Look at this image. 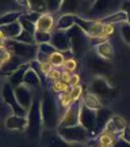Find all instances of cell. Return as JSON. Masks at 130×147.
<instances>
[{
  "label": "cell",
  "mask_w": 130,
  "mask_h": 147,
  "mask_svg": "<svg viewBox=\"0 0 130 147\" xmlns=\"http://www.w3.org/2000/svg\"><path fill=\"white\" fill-rule=\"evenodd\" d=\"M12 56V53L7 49L5 47H0V68H1V65L8 60V59Z\"/></svg>",
  "instance_id": "obj_44"
},
{
  "label": "cell",
  "mask_w": 130,
  "mask_h": 147,
  "mask_svg": "<svg viewBox=\"0 0 130 147\" xmlns=\"http://www.w3.org/2000/svg\"><path fill=\"white\" fill-rule=\"evenodd\" d=\"M80 109H81V100L72 102L63 113V117H61L58 127L79 125L80 124Z\"/></svg>",
  "instance_id": "obj_10"
},
{
  "label": "cell",
  "mask_w": 130,
  "mask_h": 147,
  "mask_svg": "<svg viewBox=\"0 0 130 147\" xmlns=\"http://www.w3.org/2000/svg\"><path fill=\"white\" fill-rule=\"evenodd\" d=\"M57 134L64 140L77 144H87L89 142V132L83 125H73V127H58Z\"/></svg>",
  "instance_id": "obj_5"
},
{
  "label": "cell",
  "mask_w": 130,
  "mask_h": 147,
  "mask_svg": "<svg viewBox=\"0 0 130 147\" xmlns=\"http://www.w3.org/2000/svg\"><path fill=\"white\" fill-rule=\"evenodd\" d=\"M117 5H118V0H95L91 5L89 12L85 15V18L100 21L106 16L117 12V11H114Z\"/></svg>",
  "instance_id": "obj_6"
},
{
  "label": "cell",
  "mask_w": 130,
  "mask_h": 147,
  "mask_svg": "<svg viewBox=\"0 0 130 147\" xmlns=\"http://www.w3.org/2000/svg\"><path fill=\"white\" fill-rule=\"evenodd\" d=\"M71 78H72V72H69V71H64V69H63V74H61V80L69 84Z\"/></svg>",
  "instance_id": "obj_51"
},
{
  "label": "cell",
  "mask_w": 130,
  "mask_h": 147,
  "mask_svg": "<svg viewBox=\"0 0 130 147\" xmlns=\"http://www.w3.org/2000/svg\"><path fill=\"white\" fill-rule=\"evenodd\" d=\"M113 147H130V143L126 142V140L122 136H118V138H115Z\"/></svg>",
  "instance_id": "obj_47"
},
{
  "label": "cell",
  "mask_w": 130,
  "mask_h": 147,
  "mask_svg": "<svg viewBox=\"0 0 130 147\" xmlns=\"http://www.w3.org/2000/svg\"><path fill=\"white\" fill-rule=\"evenodd\" d=\"M72 90V98L73 101H80L81 100V97H83V87L79 84L76 87H71Z\"/></svg>",
  "instance_id": "obj_45"
},
{
  "label": "cell",
  "mask_w": 130,
  "mask_h": 147,
  "mask_svg": "<svg viewBox=\"0 0 130 147\" xmlns=\"http://www.w3.org/2000/svg\"><path fill=\"white\" fill-rule=\"evenodd\" d=\"M53 68H54V67L52 65V63L42 64V71H43V74H45V76H47V75H49V72H50ZM46 80H47V79H46Z\"/></svg>",
  "instance_id": "obj_52"
},
{
  "label": "cell",
  "mask_w": 130,
  "mask_h": 147,
  "mask_svg": "<svg viewBox=\"0 0 130 147\" xmlns=\"http://www.w3.org/2000/svg\"><path fill=\"white\" fill-rule=\"evenodd\" d=\"M19 22H21L22 29H23L25 32L30 33V34H33V36L35 34V32H37V25H35V23H33V22L25 19L23 16H21V18H19Z\"/></svg>",
  "instance_id": "obj_37"
},
{
  "label": "cell",
  "mask_w": 130,
  "mask_h": 147,
  "mask_svg": "<svg viewBox=\"0 0 130 147\" xmlns=\"http://www.w3.org/2000/svg\"><path fill=\"white\" fill-rule=\"evenodd\" d=\"M22 14H23V11H10V12H5V14H0V27L19 21Z\"/></svg>",
  "instance_id": "obj_28"
},
{
  "label": "cell",
  "mask_w": 130,
  "mask_h": 147,
  "mask_svg": "<svg viewBox=\"0 0 130 147\" xmlns=\"http://www.w3.org/2000/svg\"><path fill=\"white\" fill-rule=\"evenodd\" d=\"M47 147H87V144H77V143H71L64 140L63 138L57 134V131H50L46 136Z\"/></svg>",
  "instance_id": "obj_20"
},
{
  "label": "cell",
  "mask_w": 130,
  "mask_h": 147,
  "mask_svg": "<svg viewBox=\"0 0 130 147\" xmlns=\"http://www.w3.org/2000/svg\"><path fill=\"white\" fill-rule=\"evenodd\" d=\"M5 128L10 131H19L23 132L27 129V117H22V116L10 115L5 119Z\"/></svg>",
  "instance_id": "obj_19"
},
{
  "label": "cell",
  "mask_w": 130,
  "mask_h": 147,
  "mask_svg": "<svg viewBox=\"0 0 130 147\" xmlns=\"http://www.w3.org/2000/svg\"><path fill=\"white\" fill-rule=\"evenodd\" d=\"M114 140H115V135L109 134V132H104V131L98 136L99 144H100V146H103V147H113Z\"/></svg>",
  "instance_id": "obj_32"
},
{
  "label": "cell",
  "mask_w": 130,
  "mask_h": 147,
  "mask_svg": "<svg viewBox=\"0 0 130 147\" xmlns=\"http://www.w3.org/2000/svg\"><path fill=\"white\" fill-rule=\"evenodd\" d=\"M61 74H63V69H58V68H53L49 75L46 76V79L49 80V83L52 82H56V80H60L61 79Z\"/></svg>",
  "instance_id": "obj_43"
},
{
  "label": "cell",
  "mask_w": 130,
  "mask_h": 147,
  "mask_svg": "<svg viewBox=\"0 0 130 147\" xmlns=\"http://www.w3.org/2000/svg\"><path fill=\"white\" fill-rule=\"evenodd\" d=\"M15 5H18L16 0H0V14H5V12L14 11L12 8Z\"/></svg>",
  "instance_id": "obj_38"
},
{
  "label": "cell",
  "mask_w": 130,
  "mask_h": 147,
  "mask_svg": "<svg viewBox=\"0 0 130 147\" xmlns=\"http://www.w3.org/2000/svg\"><path fill=\"white\" fill-rule=\"evenodd\" d=\"M38 51H41V52L46 53V55H49V56H52L53 53L57 52V49L53 47L50 42H47V44H41V45H38Z\"/></svg>",
  "instance_id": "obj_42"
},
{
  "label": "cell",
  "mask_w": 130,
  "mask_h": 147,
  "mask_svg": "<svg viewBox=\"0 0 130 147\" xmlns=\"http://www.w3.org/2000/svg\"><path fill=\"white\" fill-rule=\"evenodd\" d=\"M56 29V21H54V16L50 12H45L39 16V19L37 22V30H41V32H46V33H53Z\"/></svg>",
  "instance_id": "obj_21"
},
{
  "label": "cell",
  "mask_w": 130,
  "mask_h": 147,
  "mask_svg": "<svg viewBox=\"0 0 130 147\" xmlns=\"http://www.w3.org/2000/svg\"><path fill=\"white\" fill-rule=\"evenodd\" d=\"M102 23H107V25H122V23H125L127 22V15H126V12H123L122 10L117 11L114 14H111V15L106 16L103 19H100Z\"/></svg>",
  "instance_id": "obj_27"
},
{
  "label": "cell",
  "mask_w": 130,
  "mask_h": 147,
  "mask_svg": "<svg viewBox=\"0 0 130 147\" xmlns=\"http://www.w3.org/2000/svg\"><path fill=\"white\" fill-rule=\"evenodd\" d=\"M35 60H38L41 64H45V63H50V56L49 55H46V53L41 52V51H38V53H37V57Z\"/></svg>",
  "instance_id": "obj_46"
},
{
  "label": "cell",
  "mask_w": 130,
  "mask_h": 147,
  "mask_svg": "<svg viewBox=\"0 0 130 147\" xmlns=\"http://www.w3.org/2000/svg\"><path fill=\"white\" fill-rule=\"evenodd\" d=\"M35 38V44L37 45H41V44H47L52 40V33H46V32H41V30H37L34 34Z\"/></svg>",
  "instance_id": "obj_34"
},
{
  "label": "cell",
  "mask_w": 130,
  "mask_h": 147,
  "mask_svg": "<svg viewBox=\"0 0 130 147\" xmlns=\"http://www.w3.org/2000/svg\"><path fill=\"white\" fill-rule=\"evenodd\" d=\"M14 90H15L16 100L21 104V106H23L26 110H29L33 104V101H34V98H35V93L29 86H26V84H21V86L15 87Z\"/></svg>",
  "instance_id": "obj_13"
},
{
  "label": "cell",
  "mask_w": 130,
  "mask_h": 147,
  "mask_svg": "<svg viewBox=\"0 0 130 147\" xmlns=\"http://www.w3.org/2000/svg\"><path fill=\"white\" fill-rule=\"evenodd\" d=\"M67 34L69 37V40H71V51H72L73 56L76 59L84 57L88 53V49L91 48V45H89V37L77 25L71 27L67 32Z\"/></svg>",
  "instance_id": "obj_3"
},
{
  "label": "cell",
  "mask_w": 130,
  "mask_h": 147,
  "mask_svg": "<svg viewBox=\"0 0 130 147\" xmlns=\"http://www.w3.org/2000/svg\"><path fill=\"white\" fill-rule=\"evenodd\" d=\"M94 49H95L94 52L98 55L99 57L104 59V60H107V61H111V60L114 59V49H113V45H111V42H110L109 40L100 42Z\"/></svg>",
  "instance_id": "obj_22"
},
{
  "label": "cell",
  "mask_w": 130,
  "mask_h": 147,
  "mask_svg": "<svg viewBox=\"0 0 130 147\" xmlns=\"http://www.w3.org/2000/svg\"><path fill=\"white\" fill-rule=\"evenodd\" d=\"M96 124V110L89 109L81 102V109H80V125H83L87 131L91 134L95 129Z\"/></svg>",
  "instance_id": "obj_14"
},
{
  "label": "cell",
  "mask_w": 130,
  "mask_h": 147,
  "mask_svg": "<svg viewBox=\"0 0 130 147\" xmlns=\"http://www.w3.org/2000/svg\"><path fill=\"white\" fill-rule=\"evenodd\" d=\"M29 7H30V11L38 12V14L47 12L46 0H29Z\"/></svg>",
  "instance_id": "obj_30"
},
{
  "label": "cell",
  "mask_w": 130,
  "mask_h": 147,
  "mask_svg": "<svg viewBox=\"0 0 130 147\" xmlns=\"http://www.w3.org/2000/svg\"><path fill=\"white\" fill-rule=\"evenodd\" d=\"M85 65L87 68H89L92 72H96V74H102V72H106L111 68V63L104 60V59L99 57L96 53H87L85 56Z\"/></svg>",
  "instance_id": "obj_12"
},
{
  "label": "cell",
  "mask_w": 130,
  "mask_h": 147,
  "mask_svg": "<svg viewBox=\"0 0 130 147\" xmlns=\"http://www.w3.org/2000/svg\"><path fill=\"white\" fill-rule=\"evenodd\" d=\"M29 68H30V63L23 64L21 68L16 69L15 72L8 78V83H10L14 89L18 87V86H21V84H23V79H25V75H26V72H27V69Z\"/></svg>",
  "instance_id": "obj_24"
},
{
  "label": "cell",
  "mask_w": 130,
  "mask_h": 147,
  "mask_svg": "<svg viewBox=\"0 0 130 147\" xmlns=\"http://www.w3.org/2000/svg\"><path fill=\"white\" fill-rule=\"evenodd\" d=\"M65 60H67V57H65V55H64L63 52H56L53 53L52 56H50V63H52V65L54 67V68H60V67H63L64 63H65Z\"/></svg>",
  "instance_id": "obj_33"
},
{
  "label": "cell",
  "mask_w": 130,
  "mask_h": 147,
  "mask_svg": "<svg viewBox=\"0 0 130 147\" xmlns=\"http://www.w3.org/2000/svg\"><path fill=\"white\" fill-rule=\"evenodd\" d=\"M27 135L31 139H41L42 134L45 131L43 120L41 113V98H34L30 109L27 112Z\"/></svg>",
  "instance_id": "obj_2"
},
{
  "label": "cell",
  "mask_w": 130,
  "mask_h": 147,
  "mask_svg": "<svg viewBox=\"0 0 130 147\" xmlns=\"http://www.w3.org/2000/svg\"><path fill=\"white\" fill-rule=\"evenodd\" d=\"M64 0H46V5H47V12L50 14H58L60 12V8L63 5Z\"/></svg>",
  "instance_id": "obj_35"
},
{
  "label": "cell",
  "mask_w": 130,
  "mask_h": 147,
  "mask_svg": "<svg viewBox=\"0 0 130 147\" xmlns=\"http://www.w3.org/2000/svg\"><path fill=\"white\" fill-rule=\"evenodd\" d=\"M23 84L29 86L35 94H41L43 91V83H42L41 78L35 74V71H33V68L27 69L25 79H23Z\"/></svg>",
  "instance_id": "obj_17"
},
{
  "label": "cell",
  "mask_w": 130,
  "mask_h": 147,
  "mask_svg": "<svg viewBox=\"0 0 130 147\" xmlns=\"http://www.w3.org/2000/svg\"><path fill=\"white\" fill-rule=\"evenodd\" d=\"M121 36L123 38V41L130 47V23L125 22L121 25Z\"/></svg>",
  "instance_id": "obj_39"
},
{
  "label": "cell",
  "mask_w": 130,
  "mask_h": 147,
  "mask_svg": "<svg viewBox=\"0 0 130 147\" xmlns=\"http://www.w3.org/2000/svg\"><path fill=\"white\" fill-rule=\"evenodd\" d=\"M1 98L4 101V104L10 108L11 115H16V116H22V117H27V112L23 106H21V104L18 102L15 97V90L11 86L8 82H5L1 87Z\"/></svg>",
  "instance_id": "obj_9"
},
{
  "label": "cell",
  "mask_w": 130,
  "mask_h": 147,
  "mask_svg": "<svg viewBox=\"0 0 130 147\" xmlns=\"http://www.w3.org/2000/svg\"><path fill=\"white\" fill-rule=\"evenodd\" d=\"M80 84V75L79 74H72V78H71V80H69V86L71 87H76V86H79Z\"/></svg>",
  "instance_id": "obj_49"
},
{
  "label": "cell",
  "mask_w": 130,
  "mask_h": 147,
  "mask_svg": "<svg viewBox=\"0 0 130 147\" xmlns=\"http://www.w3.org/2000/svg\"><path fill=\"white\" fill-rule=\"evenodd\" d=\"M76 18L75 15H69V14H63L58 15L57 21H56V29L54 30H61V32H68L71 27L76 25Z\"/></svg>",
  "instance_id": "obj_23"
},
{
  "label": "cell",
  "mask_w": 130,
  "mask_h": 147,
  "mask_svg": "<svg viewBox=\"0 0 130 147\" xmlns=\"http://www.w3.org/2000/svg\"><path fill=\"white\" fill-rule=\"evenodd\" d=\"M41 98V113L45 129L54 131L60 125V121L63 117V110L60 108L58 100L56 98V94L52 93L49 89H43Z\"/></svg>",
  "instance_id": "obj_1"
},
{
  "label": "cell",
  "mask_w": 130,
  "mask_h": 147,
  "mask_svg": "<svg viewBox=\"0 0 130 147\" xmlns=\"http://www.w3.org/2000/svg\"><path fill=\"white\" fill-rule=\"evenodd\" d=\"M91 5H92L91 0H64L58 15L69 14V15L85 18V15L91 10Z\"/></svg>",
  "instance_id": "obj_8"
},
{
  "label": "cell",
  "mask_w": 130,
  "mask_h": 147,
  "mask_svg": "<svg viewBox=\"0 0 130 147\" xmlns=\"http://www.w3.org/2000/svg\"><path fill=\"white\" fill-rule=\"evenodd\" d=\"M42 14H38V12H34V11H25L23 14H22V16L25 18V19H27V21H30L33 22V23H35L37 25V22H38V19H39V16H41Z\"/></svg>",
  "instance_id": "obj_41"
},
{
  "label": "cell",
  "mask_w": 130,
  "mask_h": 147,
  "mask_svg": "<svg viewBox=\"0 0 130 147\" xmlns=\"http://www.w3.org/2000/svg\"><path fill=\"white\" fill-rule=\"evenodd\" d=\"M91 1H92V3H94V1H95V0H91Z\"/></svg>",
  "instance_id": "obj_54"
},
{
  "label": "cell",
  "mask_w": 130,
  "mask_h": 147,
  "mask_svg": "<svg viewBox=\"0 0 130 147\" xmlns=\"http://www.w3.org/2000/svg\"><path fill=\"white\" fill-rule=\"evenodd\" d=\"M63 68H64V71H69V72L73 74V71H76V68H77V59L76 57L67 59L63 65Z\"/></svg>",
  "instance_id": "obj_40"
},
{
  "label": "cell",
  "mask_w": 130,
  "mask_h": 147,
  "mask_svg": "<svg viewBox=\"0 0 130 147\" xmlns=\"http://www.w3.org/2000/svg\"><path fill=\"white\" fill-rule=\"evenodd\" d=\"M113 116H114L113 112L110 109H107V108H104V106H102L100 109L96 110V124H95L94 132L89 134V138H91V139H98V136L104 131L107 123L111 120Z\"/></svg>",
  "instance_id": "obj_11"
},
{
  "label": "cell",
  "mask_w": 130,
  "mask_h": 147,
  "mask_svg": "<svg viewBox=\"0 0 130 147\" xmlns=\"http://www.w3.org/2000/svg\"><path fill=\"white\" fill-rule=\"evenodd\" d=\"M23 64H26V61H25L23 59L16 57V56L12 55L4 64L1 65V68H0V76H8V78H10L11 75L15 72L16 69L21 68Z\"/></svg>",
  "instance_id": "obj_16"
},
{
  "label": "cell",
  "mask_w": 130,
  "mask_h": 147,
  "mask_svg": "<svg viewBox=\"0 0 130 147\" xmlns=\"http://www.w3.org/2000/svg\"><path fill=\"white\" fill-rule=\"evenodd\" d=\"M50 44L57 49L58 52H68L71 51V40L68 37L67 32H61V30H54L52 33V40Z\"/></svg>",
  "instance_id": "obj_15"
},
{
  "label": "cell",
  "mask_w": 130,
  "mask_h": 147,
  "mask_svg": "<svg viewBox=\"0 0 130 147\" xmlns=\"http://www.w3.org/2000/svg\"><path fill=\"white\" fill-rule=\"evenodd\" d=\"M16 41L19 42H23V44H30V45H37L35 44V38H34V36L33 34H30V33L25 32V30H22V33L19 34V36L15 38Z\"/></svg>",
  "instance_id": "obj_36"
},
{
  "label": "cell",
  "mask_w": 130,
  "mask_h": 147,
  "mask_svg": "<svg viewBox=\"0 0 130 147\" xmlns=\"http://www.w3.org/2000/svg\"><path fill=\"white\" fill-rule=\"evenodd\" d=\"M71 86L65 82H63L61 79L60 80H56V82H52V83L49 84V90L54 93V94H61V93H65L68 89H69Z\"/></svg>",
  "instance_id": "obj_31"
},
{
  "label": "cell",
  "mask_w": 130,
  "mask_h": 147,
  "mask_svg": "<svg viewBox=\"0 0 130 147\" xmlns=\"http://www.w3.org/2000/svg\"><path fill=\"white\" fill-rule=\"evenodd\" d=\"M0 30L4 33V36L7 37V40H15L16 37L19 36L22 33V25L19 21L16 22H12L10 25H5V26H1L0 27Z\"/></svg>",
  "instance_id": "obj_25"
},
{
  "label": "cell",
  "mask_w": 130,
  "mask_h": 147,
  "mask_svg": "<svg viewBox=\"0 0 130 147\" xmlns=\"http://www.w3.org/2000/svg\"><path fill=\"white\" fill-rule=\"evenodd\" d=\"M88 91L95 94L99 100H110L117 95V89L113 87L111 84L107 82V79L103 76H95L88 86Z\"/></svg>",
  "instance_id": "obj_7"
},
{
  "label": "cell",
  "mask_w": 130,
  "mask_h": 147,
  "mask_svg": "<svg viewBox=\"0 0 130 147\" xmlns=\"http://www.w3.org/2000/svg\"><path fill=\"white\" fill-rule=\"evenodd\" d=\"M122 138L125 139L126 142L130 143V127H126L125 129L122 131Z\"/></svg>",
  "instance_id": "obj_53"
},
{
  "label": "cell",
  "mask_w": 130,
  "mask_h": 147,
  "mask_svg": "<svg viewBox=\"0 0 130 147\" xmlns=\"http://www.w3.org/2000/svg\"><path fill=\"white\" fill-rule=\"evenodd\" d=\"M14 56L23 59L26 63H30L35 60L37 53H38V45H30V44H23L16 40H7L4 45Z\"/></svg>",
  "instance_id": "obj_4"
},
{
  "label": "cell",
  "mask_w": 130,
  "mask_h": 147,
  "mask_svg": "<svg viewBox=\"0 0 130 147\" xmlns=\"http://www.w3.org/2000/svg\"><path fill=\"white\" fill-rule=\"evenodd\" d=\"M72 102H75V101H73V98H72V90H71V87H69L65 93L58 94V104H60V108L63 110V113L65 112V109H67Z\"/></svg>",
  "instance_id": "obj_29"
},
{
  "label": "cell",
  "mask_w": 130,
  "mask_h": 147,
  "mask_svg": "<svg viewBox=\"0 0 130 147\" xmlns=\"http://www.w3.org/2000/svg\"><path fill=\"white\" fill-rule=\"evenodd\" d=\"M81 102H83V105H85L87 108H89V109H94V110H98V109H100V108L103 106L102 101L99 100L95 94H92L91 91H85V93H83Z\"/></svg>",
  "instance_id": "obj_26"
},
{
  "label": "cell",
  "mask_w": 130,
  "mask_h": 147,
  "mask_svg": "<svg viewBox=\"0 0 130 147\" xmlns=\"http://www.w3.org/2000/svg\"><path fill=\"white\" fill-rule=\"evenodd\" d=\"M127 124H126V121L123 117H121V116H113L111 117V120L107 123V125L104 128V132H109V134H113L115 135V138L122 136V131L125 129Z\"/></svg>",
  "instance_id": "obj_18"
},
{
  "label": "cell",
  "mask_w": 130,
  "mask_h": 147,
  "mask_svg": "<svg viewBox=\"0 0 130 147\" xmlns=\"http://www.w3.org/2000/svg\"><path fill=\"white\" fill-rule=\"evenodd\" d=\"M121 10L123 11V12H126V15H127V22L130 23V0H125V1H122Z\"/></svg>",
  "instance_id": "obj_48"
},
{
  "label": "cell",
  "mask_w": 130,
  "mask_h": 147,
  "mask_svg": "<svg viewBox=\"0 0 130 147\" xmlns=\"http://www.w3.org/2000/svg\"><path fill=\"white\" fill-rule=\"evenodd\" d=\"M16 4L18 7L21 8V11H29L30 10V7H29V0H16Z\"/></svg>",
  "instance_id": "obj_50"
}]
</instances>
